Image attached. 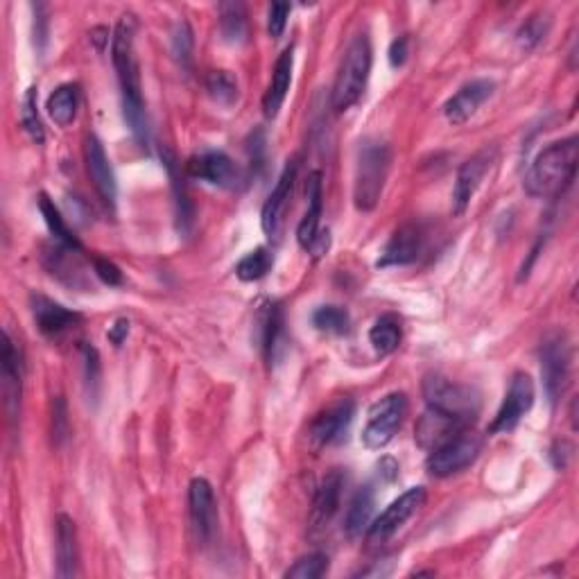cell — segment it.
I'll return each instance as SVG.
<instances>
[{
	"mask_svg": "<svg viewBox=\"0 0 579 579\" xmlns=\"http://www.w3.org/2000/svg\"><path fill=\"white\" fill-rule=\"evenodd\" d=\"M134 34H136V21L132 14L120 16V21L111 37V59H114L118 82H120V95H123V114L129 129L136 136L138 143L148 145L150 141V123H148V111H145L143 102V86H141V73H138V62L134 53Z\"/></svg>",
	"mask_w": 579,
	"mask_h": 579,
	"instance_id": "obj_1",
	"label": "cell"
},
{
	"mask_svg": "<svg viewBox=\"0 0 579 579\" xmlns=\"http://www.w3.org/2000/svg\"><path fill=\"white\" fill-rule=\"evenodd\" d=\"M579 161V141L575 136L550 143L532 161L525 175V193L537 200H555L573 184Z\"/></svg>",
	"mask_w": 579,
	"mask_h": 579,
	"instance_id": "obj_2",
	"label": "cell"
},
{
	"mask_svg": "<svg viewBox=\"0 0 579 579\" xmlns=\"http://www.w3.org/2000/svg\"><path fill=\"white\" fill-rule=\"evenodd\" d=\"M371 73V41L367 32H360L351 39L349 48L344 50L342 64L337 68V77L333 84V109L337 114H344L353 105H358L362 93L367 89Z\"/></svg>",
	"mask_w": 579,
	"mask_h": 579,
	"instance_id": "obj_3",
	"label": "cell"
},
{
	"mask_svg": "<svg viewBox=\"0 0 579 579\" xmlns=\"http://www.w3.org/2000/svg\"><path fill=\"white\" fill-rule=\"evenodd\" d=\"M390 148L380 141H367L358 152L353 202L358 211H374L390 175Z\"/></svg>",
	"mask_w": 579,
	"mask_h": 579,
	"instance_id": "obj_4",
	"label": "cell"
},
{
	"mask_svg": "<svg viewBox=\"0 0 579 579\" xmlns=\"http://www.w3.org/2000/svg\"><path fill=\"white\" fill-rule=\"evenodd\" d=\"M423 396H426L428 408L444 412L448 417L462 421L464 426L473 423L475 414L480 412L478 392L444 376H428L423 380Z\"/></svg>",
	"mask_w": 579,
	"mask_h": 579,
	"instance_id": "obj_5",
	"label": "cell"
},
{
	"mask_svg": "<svg viewBox=\"0 0 579 579\" xmlns=\"http://www.w3.org/2000/svg\"><path fill=\"white\" fill-rule=\"evenodd\" d=\"M408 417V396L403 392H392L371 405L365 428H362V444L369 451H380L392 442Z\"/></svg>",
	"mask_w": 579,
	"mask_h": 579,
	"instance_id": "obj_6",
	"label": "cell"
},
{
	"mask_svg": "<svg viewBox=\"0 0 579 579\" xmlns=\"http://www.w3.org/2000/svg\"><path fill=\"white\" fill-rule=\"evenodd\" d=\"M541 376L543 387L550 403L555 405L559 396L566 392L570 378V362H573V349L564 331H552L541 342Z\"/></svg>",
	"mask_w": 579,
	"mask_h": 579,
	"instance_id": "obj_7",
	"label": "cell"
},
{
	"mask_svg": "<svg viewBox=\"0 0 579 579\" xmlns=\"http://www.w3.org/2000/svg\"><path fill=\"white\" fill-rule=\"evenodd\" d=\"M480 451H482L480 437L462 432V435L448 439L446 444L435 448V451H430L426 469L430 475H435V478H451V475L469 469V466L478 460Z\"/></svg>",
	"mask_w": 579,
	"mask_h": 579,
	"instance_id": "obj_8",
	"label": "cell"
},
{
	"mask_svg": "<svg viewBox=\"0 0 579 579\" xmlns=\"http://www.w3.org/2000/svg\"><path fill=\"white\" fill-rule=\"evenodd\" d=\"M534 396H537V392H534V380L530 378V374H525V371H516L512 380H509L503 405H500L496 419L491 421V426H489L491 435H500V432L514 430L525 414L532 410Z\"/></svg>",
	"mask_w": 579,
	"mask_h": 579,
	"instance_id": "obj_9",
	"label": "cell"
},
{
	"mask_svg": "<svg viewBox=\"0 0 579 579\" xmlns=\"http://www.w3.org/2000/svg\"><path fill=\"white\" fill-rule=\"evenodd\" d=\"M423 503H426V489L412 487L405 491V494L396 498L394 503H390V507H387L376 521H371L367 530L369 543H383L390 539L396 530H401V527L419 512V507Z\"/></svg>",
	"mask_w": 579,
	"mask_h": 579,
	"instance_id": "obj_10",
	"label": "cell"
},
{
	"mask_svg": "<svg viewBox=\"0 0 579 579\" xmlns=\"http://www.w3.org/2000/svg\"><path fill=\"white\" fill-rule=\"evenodd\" d=\"M188 514L193 527L195 541L206 546L213 539L215 525H218V505L209 480L195 478L188 489Z\"/></svg>",
	"mask_w": 579,
	"mask_h": 579,
	"instance_id": "obj_11",
	"label": "cell"
},
{
	"mask_svg": "<svg viewBox=\"0 0 579 579\" xmlns=\"http://www.w3.org/2000/svg\"><path fill=\"white\" fill-rule=\"evenodd\" d=\"M353 414H356V405L351 401H340L331 405V408L319 414V417L310 423L308 428L310 446H313L315 451H322L326 446L340 444L351 426Z\"/></svg>",
	"mask_w": 579,
	"mask_h": 579,
	"instance_id": "obj_12",
	"label": "cell"
},
{
	"mask_svg": "<svg viewBox=\"0 0 579 579\" xmlns=\"http://www.w3.org/2000/svg\"><path fill=\"white\" fill-rule=\"evenodd\" d=\"M496 161V150L494 148H485L478 154H473L469 161L462 163V168L457 170V179H455V188H453V211L455 215H462L473 200L475 190L480 188L482 179L487 177L489 168L494 166Z\"/></svg>",
	"mask_w": 579,
	"mask_h": 579,
	"instance_id": "obj_13",
	"label": "cell"
},
{
	"mask_svg": "<svg viewBox=\"0 0 579 579\" xmlns=\"http://www.w3.org/2000/svg\"><path fill=\"white\" fill-rule=\"evenodd\" d=\"M188 175L218 188H236L243 181V170L224 152H204L193 157L188 161Z\"/></svg>",
	"mask_w": 579,
	"mask_h": 579,
	"instance_id": "obj_14",
	"label": "cell"
},
{
	"mask_svg": "<svg viewBox=\"0 0 579 579\" xmlns=\"http://www.w3.org/2000/svg\"><path fill=\"white\" fill-rule=\"evenodd\" d=\"M84 163H86V172L93 181L95 190L102 197V202L114 209L116 197H118V184H116V175L114 168H111L109 157L105 148H102L98 136H86L84 143Z\"/></svg>",
	"mask_w": 579,
	"mask_h": 579,
	"instance_id": "obj_15",
	"label": "cell"
},
{
	"mask_svg": "<svg viewBox=\"0 0 579 579\" xmlns=\"http://www.w3.org/2000/svg\"><path fill=\"white\" fill-rule=\"evenodd\" d=\"M297 172H299V163L295 159L288 161V166H285L279 181H276L272 195L267 197V202L263 204V215H261L263 231L274 240L279 238V233H281L283 215L290 204L292 188H295V181H297Z\"/></svg>",
	"mask_w": 579,
	"mask_h": 579,
	"instance_id": "obj_16",
	"label": "cell"
},
{
	"mask_svg": "<svg viewBox=\"0 0 579 579\" xmlns=\"http://www.w3.org/2000/svg\"><path fill=\"white\" fill-rule=\"evenodd\" d=\"M464 423L457 421L448 414L428 408L423 412V417L417 421V430H414V439L423 448V451H435L442 444H446L448 439H453L464 432Z\"/></svg>",
	"mask_w": 579,
	"mask_h": 579,
	"instance_id": "obj_17",
	"label": "cell"
},
{
	"mask_svg": "<svg viewBox=\"0 0 579 579\" xmlns=\"http://www.w3.org/2000/svg\"><path fill=\"white\" fill-rule=\"evenodd\" d=\"M491 93H494V82L489 80H473L464 84L444 105L446 120L451 125H464L482 107V102L491 98Z\"/></svg>",
	"mask_w": 579,
	"mask_h": 579,
	"instance_id": "obj_18",
	"label": "cell"
},
{
	"mask_svg": "<svg viewBox=\"0 0 579 579\" xmlns=\"http://www.w3.org/2000/svg\"><path fill=\"white\" fill-rule=\"evenodd\" d=\"M306 197H308V209L297 227V240L301 249L310 252L319 240V236H322V233H319V220H322V206H324L322 172H313V175L308 177Z\"/></svg>",
	"mask_w": 579,
	"mask_h": 579,
	"instance_id": "obj_19",
	"label": "cell"
},
{
	"mask_svg": "<svg viewBox=\"0 0 579 579\" xmlns=\"http://www.w3.org/2000/svg\"><path fill=\"white\" fill-rule=\"evenodd\" d=\"M30 304H32L34 322H37L39 331L48 337L62 335L68 331V328H73L77 322H80V315L43 295H32Z\"/></svg>",
	"mask_w": 579,
	"mask_h": 579,
	"instance_id": "obj_20",
	"label": "cell"
},
{
	"mask_svg": "<svg viewBox=\"0 0 579 579\" xmlns=\"http://www.w3.org/2000/svg\"><path fill=\"white\" fill-rule=\"evenodd\" d=\"M421 252V231L412 224H405L390 238L385 245L383 254L378 258V267H396V265H410L417 261Z\"/></svg>",
	"mask_w": 579,
	"mask_h": 579,
	"instance_id": "obj_21",
	"label": "cell"
},
{
	"mask_svg": "<svg viewBox=\"0 0 579 579\" xmlns=\"http://www.w3.org/2000/svg\"><path fill=\"white\" fill-rule=\"evenodd\" d=\"M57 577L68 579L77 575L80 566V548H77V527L71 516H57Z\"/></svg>",
	"mask_w": 579,
	"mask_h": 579,
	"instance_id": "obj_22",
	"label": "cell"
},
{
	"mask_svg": "<svg viewBox=\"0 0 579 579\" xmlns=\"http://www.w3.org/2000/svg\"><path fill=\"white\" fill-rule=\"evenodd\" d=\"M292 66H295V55H292V48H288V50H283L279 59H276L272 82L265 91L263 111L267 118L279 116V111L285 102V95H288L290 82H292Z\"/></svg>",
	"mask_w": 579,
	"mask_h": 579,
	"instance_id": "obj_23",
	"label": "cell"
},
{
	"mask_svg": "<svg viewBox=\"0 0 579 579\" xmlns=\"http://www.w3.org/2000/svg\"><path fill=\"white\" fill-rule=\"evenodd\" d=\"M342 489H344V475L337 469L328 473L322 480V485L317 487L315 503H313V518H310L315 527H324L331 523V518L337 514V509H340Z\"/></svg>",
	"mask_w": 579,
	"mask_h": 579,
	"instance_id": "obj_24",
	"label": "cell"
},
{
	"mask_svg": "<svg viewBox=\"0 0 579 579\" xmlns=\"http://www.w3.org/2000/svg\"><path fill=\"white\" fill-rule=\"evenodd\" d=\"M3 383H5V399L7 408H10L12 419L16 417V405L21 403V378H23V365H21V353L16 351L10 333H3Z\"/></svg>",
	"mask_w": 579,
	"mask_h": 579,
	"instance_id": "obj_25",
	"label": "cell"
},
{
	"mask_svg": "<svg viewBox=\"0 0 579 579\" xmlns=\"http://www.w3.org/2000/svg\"><path fill=\"white\" fill-rule=\"evenodd\" d=\"M374 503H376V496H374V489H371L369 485L362 487L358 494L353 496L347 509V518H344V530H347L351 539H356L362 532L369 530L371 514H374Z\"/></svg>",
	"mask_w": 579,
	"mask_h": 579,
	"instance_id": "obj_26",
	"label": "cell"
},
{
	"mask_svg": "<svg viewBox=\"0 0 579 579\" xmlns=\"http://www.w3.org/2000/svg\"><path fill=\"white\" fill-rule=\"evenodd\" d=\"M77 107H80V91L75 84H62L50 93L46 102L48 116L59 127H68L77 116Z\"/></svg>",
	"mask_w": 579,
	"mask_h": 579,
	"instance_id": "obj_27",
	"label": "cell"
},
{
	"mask_svg": "<svg viewBox=\"0 0 579 579\" xmlns=\"http://www.w3.org/2000/svg\"><path fill=\"white\" fill-rule=\"evenodd\" d=\"M369 342L378 356H390L401 344V322L396 315H383L371 326Z\"/></svg>",
	"mask_w": 579,
	"mask_h": 579,
	"instance_id": "obj_28",
	"label": "cell"
},
{
	"mask_svg": "<svg viewBox=\"0 0 579 579\" xmlns=\"http://www.w3.org/2000/svg\"><path fill=\"white\" fill-rule=\"evenodd\" d=\"M39 211L43 215V220H46L50 233H53V238L57 240L59 245H64L68 249H75V252H80V240L75 238V233L68 227L66 220L62 218V213L55 206V202L50 200L46 193L39 195Z\"/></svg>",
	"mask_w": 579,
	"mask_h": 579,
	"instance_id": "obj_29",
	"label": "cell"
},
{
	"mask_svg": "<svg viewBox=\"0 0 579 579\" xmlns=\"http://www.w3.org/2000/svg\"><path fill=\"white\" fill-rule=\"evenodd\" d=\"M283 337V310L279 304H270L261 315V347L267 360L276 358V349L281 347Z\"/></svg>",
	"mask_w": 579,
	"mask_h": 579,
	"instance_id": "obj_30",
	"label": "cell"
},
{
	"mask_svg": "<svg viewBox=\"0 0 579 579\" xmlns=\"http://www.w3.org/2000/svg\"><path fill=\"white\" fill-rule=\"evenodd\" d=\"M272 265H274V256L270 254V249L258 247V249H254V252H249L243 261L236 265V276L245 283L261 281V279H265L267 274H270Z\"/></svg>",
	"mask_w": 579,
	"mask_h": 579,
	"instance_id": "obj_31",
	"label": "cell"
},
{
	"mask_svg": "<svg viewBox=\"0 0 579 579\" xmlns=\"http://www.w3.org/2000/svg\"><path fill=\"white\" fill-rule=\"evenodd\" d=\"M220 30L229 43H243L247 39V14L240 3L220 5Z\"/></svg>",
	"mask_w": 579,
	"mask_h": 579,
	"instance_id": "obj_32",
	"label": "cell"
},
{
	"mask_svg": "<svg viewBox=\"0 0 579 579\" xmlns=\"http://www.w3.org/2000/svg\"><path fill=\"white\" fill-rule=\"evenodd\" d=\"M349 313L342 306H319L313 313V326L317 331L344 335L349 331Z\"/></svg>",
	"mask_w": 579,
	"mask_h": 579,
	"instance_id": "obj_33",
	"label": "cell"
},
{
	"mask_svg": "<svg viewBox=\"0 0 579 579\" xmlns=\"http://www.w3.org/2000/svg\"><path fill=\"white\" fill-rule=\"evenodd\" d=\"M206 91L222 107H231L238 100V84L227 71H213L206 77Z\"/></svg>",
	"mask_w": 579,
	"mask_h": 579,
	"instance_id": "obj_34",
	"label": "cell"
},
{
	"mask_svg": "<svg viewBox=\"0 0 579 579\" xmlns=\"http://www.w3.org/2000/svg\"><path fill=\"white\" fill-rule=\"evenodd\" d=\"M21 125L25 132L30 134V138L37 145L43 143V125H41V118H39V107H37V89L30 86L28 91H25V98H23V109H21Z\"/></svg>",
	"mask_w": 579,
	"mask_h": 579,
	"instance_id": "obj_35",
	"label": "cell"
},
{
	"mask_svg": "<svg viewBox=\"0 0 579 579\" xmlns=\"http://www.w3.org/2000/svg\"><path fill=\"white\" fill-rule=\"evenodd\" d=\"M328 570V557L322 552H313V555L301 557L295 561V566H290L285 570V577L288 579H319L324 577Z\"/></svg>",
	"mask_w": 579,
	"mask_h": 579,
	"instance_id": "obj_36",
	"label": "cell"
},
{
	"mask_svg": "<svg viewBox=\"0 0 579 579\" xmlns=\"http://www.w3.org/2000/svg\"><path fill=\"white\" fill-rule=\"evenodd\" d=\"M546 32H548L546 21H541V16H530V19L521 25V30H518L516 34L518 46L525 50H532L534 46H539L541 39L546 37Z\"/></svg>",
	"mask_w": 579,
	"mask_h": 579,
	"instance_id": "obj_37",
	"label": "cell"
},
{
	"mask_svg": "<svg viewBox=\"0 0 579 579\" xmlns=\"http://www.w3.org/2000/svg\"><path fill=\"white\" fill-rule=\"evenodd\" d=\"M172 50H175V57L179 59L181 68L190 66V53H193V32H190L188 23H179L175 30V37H172Z\"/></svg>",
	"mask_w": 579,
	"mask_h": 579,
	"instance_id": "obj_38",
	"label": "cell"
},
{
	"mask_svg": "<svg viewBox=\"0 0 579 579\" xmlns=\"http://www.w3.org/2000/svg\"><path fill=\"white\" fill-rule=\"evenodd\" d=\"M290 19V5L288 3H274L270 7V16H267V32H270V37L279 39L285 25H288Z\"/></svg>",
	"mask_w": 579,
	"mask_h": 579,
	"instance_id": "obj_39",
	"label": "cell"
},
{
	"mask_svg": "<svg viewBox=\"0 0 579 579\" xmlns=\"http://www.w3.org/2000/svg\"><path fill=\"white\" fill-rule=\"evenodd\" d=\"M68 432H71V426H68V412H66V403L62 396L55 401V410H53V439L57 446H62L68 439Z\"/></svg>",
	"mask_w": 579,
	"mask_h": 579,
	"instance_id": "obj_40",
	"label": "cell"
},
{
	"mask_svg": "<svg viewBox=\"0 0 579 579\" xmlns=\"http://www.w3.org/2000/svg\"><path fill=\"white\" fill-rule=\"evenodd\" d=\"M93 267H95V274H98V279L102 283H107V285L123 283V272H120L114 263L107 261V258H95Z\"/></svg>",
	"mask_w": 579,
	"mask_h": 579,
	"instance_id": "obj_41",
	"label": "cell"
},
{
	"mask_svg": "<svg viewBox=\"0 0 579 579\" xmlns=\"http://www.w3.org/2000/svg\"><path fill=\"white\" fill-rule=\"evenodd\" d=\"M82 356H84V367H86V383L89 385H98L100 380V358H98V351L89 344H84L82 347Z\"/></svg>",
	"mask_w": 579,
	"mask_h": 579,
	"instance_id": "obj_42",
	"label": "cell"
},
{
	"mask_svg": "<svg viewBox=\"0 0 579 579\" xmlns=\"http://www.w3.org/2000/svg\"><path fill=\"white\" fill-rule=\"evenodd\" d=\"M405 62H408V39L399 37V39H394L390 46V66L401 68Z\"/></svg>",
	"mask_w": 579,
	"mask_h": 579,
	"instance_id": "obj_43",
	"label": "cell"
},
{
	"mask_svg": "<svg viewBox=\"0 0 579 579\" xmlns=\"http://www.w3.org/2000/svg\"><path fill=\"white\" fill-rule=\"evenodd\" d=\"M570 455H573V446H570L568 442H557L555 446H552L550 457H552V462H555L557 469H566Z\"/></svg>",
	"mask_w": 579,
	"mask_h": 579,
	"instance_id": "obj_44",
	"label": "cell"
},
{
	"mask_svg": "<svg viewBox=\"0 0 579 579\" xmlns=\"http://www.w3.org/2000/svg\"><path fill=\"white\" fill-rule=\"evenodd\" d=\"M109 342L114 344V347H120V344L125 342V337L129 335V322L127 319H118V322L109 328Z\"/></svg>",
	"mask_w": 579,
	"mask_h": 579,
	"instance_id": "obj_45",
	"label": "cell"
}]
</instances>
